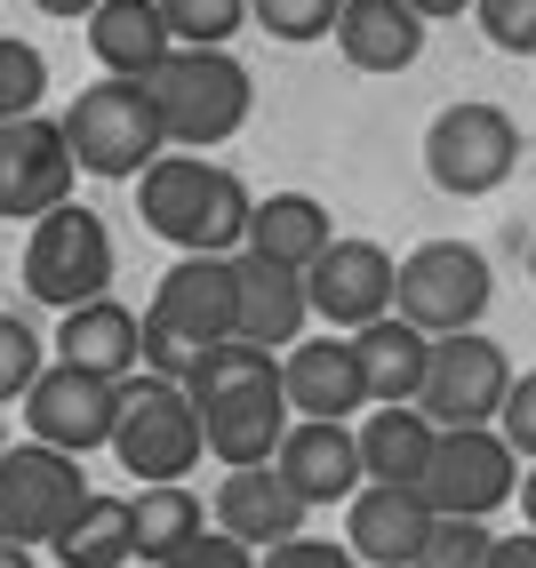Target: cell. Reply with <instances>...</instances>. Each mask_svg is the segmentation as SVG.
<instances>
[{
  "instance_id": "obj_32",
  "label": "cell",
  "mask_w": 536,
  "mask_h": 568,
  "mask_svg": "<svg viewBox=\"0 0 536 568\" xmlns=\"http://www.w3.org/2000/svg\"><path fill=\"white\" fill-rule=\"evenodd\" d=\"M249 17L273 32V41L304 49V41H328V24H336V0H249Z\"/></svg>"
},
{
  "instance_id": "obj_13",
  "label": "cell",
  "mask_w": 536,
  "mask_h": 568,
  "mask_svg": "<svg viewBox=\"0 0 536 568\" xmlns=\"http://www.w3.org/2000/svg\"><path fill=\"white\" fill-rule=\"evenodd\" d=\"M72 153H64V129L49 112H17L0 121V224H32L49 216L57 201H72Z\"/></svg>"
},
{
  "instance_id": "obj_40",
  "label": "cell",
  "mask_w": 536,
  "mask_h": 568,
  "mask_svg": "<svg viewBox=\"0 0 536 568\" xmlns=\"http://www.w3.org/2000/svg\"><path fill=\"white\" fill-rule=\"evenodd\" d=\"M32 9H41V17H89L97 0H32Z\"/></svg>"
},
{
  "instance_id": "obj_34",
  "label": "cell",
  "mask_w": 536,
  "mask_h": 568,
  "mask_svg": "<svg viewBox=\"0 0 536 568\" xmlns=\"http://www.w3.org/2000/svg\"><path fill=\"white\" fill-rule=\"evenodd\" d=\"M473 17L505 57H536V0H473Z\"/></svg>"
},
{
  "instance_id": "obj_19",
  "label": "cell",
  "mask_w": 536,
  "mask_h": 568,
  "mask_svg": "<svg viewBox=\"0 0 536 568\" xmlns=\"http://www.w3.org/2000/svg\"><path fill=\"white\" fill-rule=\"evenodd\" d=\"M281 400L289 416H361L368 385H361V361H353V336H296L289 361H281Z\"/></svg>"
},
{
  "instance_id": "obj_41",
  "label": "cell",
  "mask_w": 536,
  "mask_h": 568,
  "mask_svg": "<svg viewBox=\"0 0 536 568\" xmlns=\"http://www.w3.org/2000/svg\"><path fill=\"white\" fill-rule=\"evenodd\" d=\"M513 497H520V513H528V528H536V465H528V480H513Z\"/></svg>"
},
{
  "instance_id": "obj_6",
  "label": "cell",
  "mask_w": 536,
  "mask_h": 568,
  "mask_svg": "<svg viewBox=\"0 0 536 568\" xmlns=\"http://www.w3.org/2000/svg\"><path fill=\"white\" fill-rule=\"evenodd\" d=\"M57 129H64L72 169H89V176H136L152 153H169V144H161V121H152L144 81H121V72L89 81L81 97L64 104Z\"/></svg>"
},
{
  "instance_id": "obj_21",
  "label": "cell",
  "mask_w": 536,
  "mask_h": 568,
  "mask_svg": "<svg viewBox=\"0 0 536 568\" xmlns=\"http://www.w3.org/2000/svg\"><path fill=\"white\" fill-rule=\"evenodd\" d=\"M336 57L353 72H408L425 57V17L408 0H336Z\"/></svg>"
},
{
  "instance_id": "obj_23",
  "label": "cell",
  "mask_w": 536,
  "mask_h": 568,
  "mask_svg": "<svg viewBox=\"0 0 536 568\" xmlns=\"http://www.w3.org/2000/svg\"><path fill=\"white\" fill-rule=\"evenodd\" d=\"M425 353L433 336L401 321V313H376L353 328V361H361V385H368V408H393V400H416V385H425Z\"/></svg>"
},
{
  "instance_id": "obj_44",
  "label": "cell",
  "mask_w": 536,
  "mask_h": 568,
  "mask_svg": "<svg viewBox=\"0 0 536 568\" xmlns=\"http://www.w3.org/2000/svg\"><path fill=\"white\" fill-rule=\"evenodd\" d=\"M0 448H9V416H0Z\"/></svg>"
},
{
  "instance_id": "obj_17",
  "label": "cell",
  "mask_w": 536,
  "mask_h": 568,
  "mask_svg": "<svg viewBox=\"0 0 536 568\" xmlns=\"http://www.w3.org/2000/svg\"><path fill=\"white\" fill-rule=\"evenodd\" d=\"M273 473L296 488L304 505H344L361 488V448L344 416H289V433L273 448Z\"/></svg>"
},
{
  "instance_id": "obj_42",
  "label": "cell",
  "mask_w": 536,
  "mask_h": 568,
  "mask_svg": "<svg viewBox=\"0 0 536 568\" xmlns=\"http://www.w3.org/2000/svg\"><path fill=\"white\" fill-rule=\"evenodd\" d=\"M0 568H32V545H9V537H0Z\"/></svg>"
},
{
  "instance_id": "obj_33",
  "label": "cell",
  "mask_w": 536,
  "mask_h": 568,
  "mask_svg": "<svg viewBox=\"0 0 536 568\" xmlns=\"http://www.w3.org/2000/svg\"><path fill=\"white\" fill-rule=\"evenodd\" d=\"M41 336H32L17 313H0V400H24V385L41 376Z\"/></svg>"
},
{
  "instance_id": "obj_4",
  "label": "cell",
  "mask_w": 536,
  "mask_h": 568,
  "mask_svg": "<svg viewBox=\"0 0 536 568\" xmlns=\"http://www.w3.org/2000/svg\"><path fill=\"white\" fill-rule=\"evenodd\" d=\"M136 328H144V368L184 385V368L216 336H233V256H176Z\"/></svg>"
},
{
  "instance_id": "obj_14",
  "label": "cell",
  "mask_w": 536,
  "mask_h": 568,
  "mask_svg": "<svg viewBox=\"0 0 536 568\" xmlns=\"http://www.w3.org/2000/svg\"><path fill=\"white\" fill-rule=\"evenodd\" d=\"M112 408H121V385H112V376H89V368L57 361V368H41L24 385V433L64 448V457H89V448L112 440Z\"/></svg>"
},
{
  "instance_id": "obj_20",
  "label": "cell",
  "mask_w": 536,
  "mask_h": 568,
  "mask_svg": "<svg viewBox=\"0 0 536 568\" xmlns=\"http://www.w3.org/2000/svg\"><path fill=\"white\" fill-rule=\"evenodd\" d=\"M304 513H313V505H304L273 465H233V473L216 480V528H224V537H241L249 552L296 537Z\"/></svg>"
},
{
  "instance_id": "obj_2",
  "label": "cell",
  "mask_w": 536,
  "mask_h": 568,
  "mask_svg": "<svg viewBox=\"0 0 536 568\" xmlns=\"http://www.w3.org/2000/svg\"><path fill=\"white\" fill-rule=\"evenodd\" d=\"M136 216H144V233L176 241L184 256H233L249 233V184L224 161L169 144V153H152L136 169Z\"/></svg>"
},
{
  "instance_id": "obj_10",
  "label": "cell",
  "mask_w": 536,
  "mask_h": 568,
  "mask_svg": "<svg viewBox=\"0 0 536 568\" xmlns=\"http://www.w3.org/2000/svg\"><path fill=\"white\" fill-rule=\"evenodd\" d=\"M513 480H520V457L505 448L496 425H433V457L416 473V497L433 513L488 520L496 505H513Z\"/></svg>"
},
{
  "instance_id": "obj_39",
  "label": "cell",
  "mask_w": 536,
  "mask_h": 568,
  "mask_svg": "<svg viewBox=\"0 0 536 568\" xmlns=\"http://www.w3.org/2000/svg\"><path fill=\"white\" fill-rule=\"evenodd\" d=\"M408 9H416V17H425V24H433V17H465V9H473V0H408Z\"/></svg>"
},
{
  "instance_id": "obj_8",
  "label": "cell",
  "mask_w": 536,
  "mask_h": 568,
  "mask_svg": "<svg viewBox=\"0 0 536 568\" xmlns=\"http://www.w3.org/2000/svg\"><path fill=\"white\" fill-rule=\"evenodd\" d=\"M496 296V273L473 241H425L393 264V313L416 321L425 336H448V328H481Z\"/></svg>"
},
{
  "instance_id": "obj_38",
  "label": "cell",
  "mask_w": 536,
  "mask_h": 568,
  "mask_svg": "<svg viewBox=\"0 0 536 568\" xmlns=\"http://www.w3.org/2000/svg\"><path fill=\"white\" fill-rule=\"evenodd\" d=\"M488 568H536V528H520V537H496V545H488Z\"/></svg>"
},
{
  "instance_id": "obj_7",
  "label": "cell",
  "mask_w": 536,
  "mask_h": 568,
  "mask_svg": "<svg viewBox=\"0 0 536 568\" xmlns=\"http://www.w3.org/2000/svg\"><path fill=\"white\" fill-rule=\"evenodd\" d=\"M513 169H520V121L505 104L465 97V104L433 112V129H425V176L441 184L448 201H481Z\"/></svg>"
},
{
  "instance_id": "obj_22",
  "label": "cell",
  "mask_w": 536,
  "mask_h": 568,
  "mask_svg": "<svg viewBox=\"0 0 536 568\" xmlns=\"http://www.w3.org/2000/svg\"><path fill=\"white\" fill-rule=\"evenodd\" d=\"M57 361H72V368H89V376H136L144 368V328H136V313L121 305V296H89V305H64V321H57Z\"/></svg>"
},
{
  "instance_id": "obj_37",
  "label": "cell",
  "mask_w": 536,
  "mask_h": 568,
  "mask_svg": "<svg viewBox=\"0 0 536 568\" xmlns=\"http://www.w3.org/2000/svg\"><path fill=\"white\" fill-rule=\"evenodd\" d=\"M161 568H256V552L241 537H224V528H201V537L184 545L176 560H161Z\"/></svg>"
},
{
  "instance_id": "obj_5",
  "label": "cell",
  "mask_w": 536,
  "mask_h": 568,
  "mask_svg": "<svg viewBox=\"0 0 536 568\" xmlns=\"http://www.w3.org/2000/svg\"><path fill=\"white\" fill-rule=\"evenodd\" d=\"M112 457H121L129 480H184L209 448H201V408L176 376H121V408H112Z\"/></svg>"
},
{
  "instance_id": "obj_1",
  "label": "cell",
  "mask_w": 536,
  "mask_h": 568,
  "mask_svg": "<svg viewBox=\"0 0 536 568\" xmlns=\"http://www.w3.org/2000/svg\"><path fill=\"white\" fill-rule=\"evenodd\" d=\"M184 393L201 408V448L233 473V465H273V448L289 433V400H281V361L249 345V336H216V345L184 368Z\"/></svg>"
},
{
  "instance_id": "obj_31",
  "label": "cell",
  "mask_w": 536,
  "mask_h": 568,
  "mask_svg": "<svg viewBox=\"0 0 536 568\" xmlns=\"http://www.w3.org/2000/svg\"><path fill=\"white\" fill-rule=\"evenodd\" d=\"M49 97V57L17 41V32H0V121H17V112H41Z\"/></svg>"
},
{
  "instance_id": "obj_25",
  "label": "cell",
  "mask_w": 536,
  "mask_h": 568,
  "mask_svg": "<svg viewBox=\"0 0 536 568\" xmlns=\"http://www.w3.org/2000/svg\"><path fill=\"white\" fill-rule=\"evenodd\" d=\"M328 241H336V216H328L313 193H273V201H249V233H241V248L273 256V264H289V273H304V264H313Z\"/></svg>"
},
{
  "instance_id": "obj_3",
  "label": "cell",
  "mask_w": 536,
  "mask_h": 568,
  "mask_svg": "<svg viewBox=\"0 0 536 568\" xmlns=\"http://www.w3.org/2000/svg\"><path fill=\"white\" fill-rule=\"evenodd\" d=\"M144 97H152V121H161V144L176 153H216L249 129V104L256 81L233 49H169L161 64L144 72Z\"/></svg>"
},
{
  "instance_id": "obj_9",
  "label": "cell",
  "mask_w": 536,
  "mask_h": 568,
  "mask_svg": "<svg viewBox=\"0 0 536 568\" xmlns=\"http://www.w3.org/2000/svg\"><path fill=\"white\" fill-rule=\"evenodd\" d=\"M112 233L97 209H72L57 201L49 216H32V241H24V296H41V305H89V296L112 288Z\"/></svg>"
},
{
  "instance_id": "obj_15",
  "label": "cell",
  "mask_w": 536,
  "mask_h": 568,
  "mask_svg": "<svg viewBox=\"0 0 536 568\" xmlns=\"http://www.w3.org/2000/svg\"><path fill=\"white\" fill-rule=\"evenodd\" d=\"M304 305H313L328 328L353 336L361 321L393 313V256L376 241H328L313 264H304Z\"/></svg>"
},
{
  "instance_id": "obj_28",
  "label": "cell",
  "mask_w": 536,
  "mask_h": 568,
  "mask_svg": "<svg viewBox=\"0 0 536 568\" xmlns=\"http://www.w3.org/2000/svg\"><path fill=\"white\" fill-rule=\"evenodd\" d=\"M57 560H64V568H129V560H136L129 497H104V488H89L81 513L57 528Z\"/></svg>"
},
{
  "instance_id": "obj_43",
  "label": "cell",
  "mask_w": 536,
  "mask_h": 568,
  "mask_svg": "<svg viewBox=\"0 0 536 568\" xmlns=\"http://www.w3.org/2000/svg\"><path fill=\"white\" fill-rule=\"evenodd\" d=\"M528 281H536V241H528Z\"/></svg>"
},
{
  "instance_id": "obj_18",
  "label": "cell",
  "mask_w": 536,
  "mask_h": 568,
  "mask_svg": "<svg viewBox=\"0 0 536 568\" xmlns=\"http://www.w3.org/2000/svg\"><path fill=\"white\" fill-rule=\"evenodd\" d=\"M304 321H313V305H304V273L241 248L233 256V336H249V345H264V353H289L304 336Z\"/></svg>"
},
{
  "instance_id": "obj_12",
  "label": "cell",
  "mask_w": 536,
  "mask_h": 568,
  "mask_svg": "<svg viewBox=\"0 0 536 568\" xmlns=\"http://www.w3.org/2000/svg\"><path fill=\"white\" fill-rule=\"evenodd\" d=\"M513 385V353L481 328H448L425 353V385H416V408L433 425H496V400Z\"/></svg>"
},
{
  "instance_id": "obj_26",
  "label": "cell",
  "mask_w": 536,
  "mask_h": 568,
  "mask_svg": "<svg viewBox=\"0 0 536 568\" xmlns=\"http://www.w3.org/2000/svg\"><path fill=\"white\" fill-rule=\"evenodd\" d=\"M353 448H361V480H408L416 488V473H425V457H433V416L416 400H393V408L361 416Z\"/></svg>"
},
{
  "instance_id": "obj_11",
  "label": "cell",
  "mask_w": 536,
  "mask_h": 568,
  "mask_svg": "<svg viewBox=\"0 0 536 568\" xmlns=\"http://www.w3.org/2000/svg\"><path fill=\"white\" fill-rule=\"evenodd\" d=\"M81 497H89L81 457H64L49 440L0 448V537L9 545H57V528L81 513Z\"/></svg>"
},
{
  "instance_id": "obj_30",
  "label": "cell",
  "mask_w": 536,
  "mask_h": 568,
  "mask_svg": "<svg viewBox=\"0 0 536 568\" xmlns=\"http://www.w3.org/2000/svg\"><path fill=\"white\" fill-rule=\"evenodd\" d=\"M488 520H473V513H433V528H425V545H416V560L408 568H488Z\"/></svg>"
},
{
  "instance_id": "obj_29",
  "label": "cell",
  "mask_w": 536,
  "mask_h": 568,
  "mask_svg": "<svg viewBox=\"0 0 536 568\" xmlns=\"http://www.w3.org/2000/svg\"><path fill=\"white\" fill-rule=\"evenodd\" d=\"M161 24L176 49H233V32L249 24V0H161Z\"/></svg>"
},
{
  "instance_id": "obj_16",
  "label": "cell",
  "mask_w": 536,
  "mask_h": 568,
  "mask_svg": "<svg viewBox=\"0 0 536 568\" xmlns=\"http://www.w3.org/2000/svg\"><path fill=\"white\" fill-rule=\"evenodd\" d=\"M425 528H433V505L408 480H361L344 497V545L368 568H408L416 545H425Z\"/></svg>"
},
{
  "instance_id": "obj_27",
  "label": "cell",
  "mask_w": 536,
  "mask_h": 568,
  "mask_svg": "<svg viewBox=\"0 0 536 568\" xmlns=\"http://www.w3.org/2000/svg\"><path fill=\"white\" fill-rule=\"evenodd\" d=\"M129 528H136V560H176L184 545L209 528V513H201V497L184 480H144L136 497H129Z\"/></svg>"
},
{
  "instance_id": "obj_24",
  "label": "cell",
  "mask_w": 536,
  "mask_h": 568,
  "mask_svg": "<svg viewBox=\"0 0 536 568\" xmlns=\"http://www.w3.org/2000/svg\"><path fill=\"white\" fill-rule=\"evenodd\" d=\"M89 49L104 72H121V81H144L152 64H161L176 41L161 24V0H97L89 9Z\"/></svg>"
},
{
  "instance_id": "obj_35",
  "label": "cell",
  "mask_w": 536,
  "mask_h": 568,
  "mask_svg": "<svg viewBox=\"0 0 536 568\" xmlns=\"http://www.w3.org/2000/svg\"><path fill=\"white\" fill-rule=\"evenodd\" d=\"M496 433H505L513 457H528V465H536V368L505 385V400H496Z\"/></svg>"
},
{
  "instance_id": "obj_36",
  "label": "cell",
  "mask_w": 536,
  "mask_h": 568,
  "mask_svg": "<svg viewBox=\"0 0 536 568\" xmlns=\"http://www.w3.org/2000/svg\"><path fill=\"white\" fill-rule=\"evenodd\" d=\"M256 568H361L353 560V545H336V537H281V545H264L256 552Z\"/></svg>"
}]
</instances>
